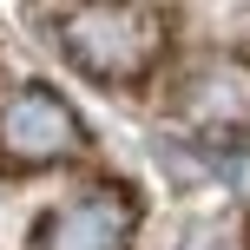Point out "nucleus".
<instances>
[{"label":"nucleus","instance_id":"7ed1b4c3","mask_svg":"<svg viewBox=\"0 0 250 250\" xmlns=\"http://www.w3.org/2000/svg\"><path fill=\"white\" fill-rule=\"evenodd\" d=\"M125 237H132V198L119 185L79 191L53 204L40 224V250H125Z\"/></svg>","mask_w":250,"mask_h":250},{"label":"nucleus","instance_id":"f03ea898","mask_svg":"<svg viewBox=\"0 0 250 250\" xmlns=\"http://www.w3.org/2000/svg\"><path fill=\"white\" fill-rule=\"evenodd\" d=\"M86 145L73 105L46 86H13L0 92V158L20 165V171H40V165H60Z\"/></svg>","mask_w":250,"mask_h":250},{"label":"nucleus","instance_id":"f257e3e1","mask_svg":"<svg viewBox=\"0 0 250 250\" xmlns=\"http://www.w3.org/2000/svg\"><path fill=\"white\" fill-rule=\"evenodd\" d=\"M60 46L79 73L105 86H132L165 53V13L151 7H73L60 13Z\"/></svg>","mask_w":250,"mask_h":250},{"label":"nucleus","instance_id":"20e7f679","mask_svg":"<svg viewBox=\"0 0 250 250\" xmlns=\"http://www.w3.org/2000/svg\"><path fill=\"white\" fill-rule=\"evenodd\" d=\"M191 112L198 119H217V125H244L250 119V73L244 66H211V73L191 79Z\"/></svg>","mask_w":250,"mask_h":250}]
</instances>
